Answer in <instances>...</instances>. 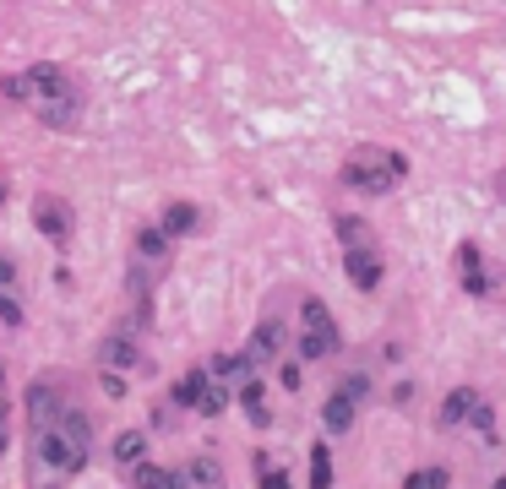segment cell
Listing matches in <instances>:
<instances>
[{"label":"cell","instance_id":"1","mask_svg":"<svg viewBox=\"0 0 506 489\" xmlns=\"http://www.w3.org/2000/svg\"><path fill=\"white\" fill-rule=\"evenodd\" d=\"M0 98L27 103L33 120L49 125V131H71L82 120V87L60 65H27L22 76H0Z\"/></svg>","mask_w":506,"mask_h":489},{"label":"cell","instance_id":"2","mask_svg":"<svg viewBox=\"0 0 506 489\" xmlns=\"http://www.w3.org/2000/svg\"><path fill=\"white\" fill-rule=\"evenodd\" d=\"M93 452V425L76 403H65L60 414H49L44 425H33V463L55 479H76L87 468Z\"/></svg>","mask_w":506,"mask_h":489},{"label":"cell","instance_id":"3","mask_svg":"<svg viewBox=\"0 0 506 489\" xmlns=\"http://www.w3.org/2000/svg\"><path fill=\"white\" fill-rule=\"evenodd\" d=\"M398 180H409V158L392 147H354L343 158V174H338V185H349L360 196H387Z\"/></svg>","mask_w":506,"mask_h":489},{"label":"cell","instance_id":"4","mask_svg":"<svg viewBox=\"0 0 506 489\" xmlns=\"http://www.w3.org/2000/svg\"><path fill=\"white\" fill-rule=\"evenodd\" d=\"M332 229H338V245H343V272H349V283H354L360 294H371V289L382 283V250H376L371 229H365V218H332Z\"/></svg>","mask_w":506,"mask_h":489},{"label":"cell","instance_id":"5","mask_svg":"<svg viewBox=\"0 0 506 489\" xmlns=\"http://www.w3.org/2000/svg\"><path fill=\"white\" fill-rule=\"evenodd\" d=\"M294 354H300L305 365L338 354V321H332V310H327L322 299H305V305H300V343H294Z\"/></svg>","mask_w":506,"mask_h":489},{"label":"cell","instance_id":"6","mask_svg":"<svg viewBox=\"0 0 506 489\" xmlns=\"http://www.w3.org/2000/svg\"><path fill=\"white\" fill-rule=\"evenodd\" d=\"M229 397H234V392H229V386H223L213 370H191V376L174 386V397H169V403H174V408H191V414H207V419H213V414H223V408H229Z\"/></svg>","mask_w":506,"mask_h":489},{"label":"cell","instance_id":"7","mask_svg":"<svg viewBox=\"0 0 506 489\" xmlns=\"http://www.w3.org/2000/svg\"><path fill=\"white\" fill-rule=\"evenodd\" d=\"M365 392H371V381H365V376H349V381H343V386L327 397V408H322V425H327V435H343V430H354Z\"/></svg>","mask_w":506,"mask_h":489},{"label":"cell","instance_id":"8","mask_svg":"<svg viewBox=\"0 0 506 489\" xmlns=\"http://www.w3.org/2000/svg\"><path fill=\"white\" fill-rule=\"evenodd\" d=\"M452 261H458V283H463V294H474V299L496 294V278H491V267H485V250H480L474 240H463Z\"/></svg>","mask_w":506,"mask_h":489},{"label":"cell","instance_id":"9","mask_svg":"<svg viewBox=\"0 0 506 489\" xmlns=\"http://www.w3.org/2000/svg\"><path fill=\"white\" fill-rule=\"evenodd\" d=\"M136 359H142L136 321H131V327H120V332H109V337L98 343V365H104V370H136Z\"/></svg>","mask_w":506,"mask_h":489},{"label":"cell","instance_id":"10","mask_svg":"<svg viewBox=\"0 0 506 489\" xmlns=\"http://www.w3.org/2000/svg\"><path fill=\"white\" fill-rule=\"evenodd\" d=\"M33 223L49 240H71V207H65V196H33Z\"/></svg>","mask_w":506,"mask_h":489},{"label":"cell","instance_id":"11","mask_svg":"<svg viewBox=\"0 0 506 489\" xmlns=\"http://www.w3.org/2000/svg\"><path fill=\"white\" fill-rule=\"evenodd\" d=\"M278 354H283V321H278V316H267V321L256 327V337L245 343V359L262 370V365H273Z\"/></svg>","mask_w":506,"mask_h":489},{"label":"cell","instance_id":"12","mask_svg":"<svg viewBox=\"0 0 506 489\" xmlns=\"http://www.w3.org/2000/svg\"><path fill=\"white\" fill-rule=\"evenodd\" d=\"M474 408H480V392H474V386H458V392H447V403H442L436 425H442V430H458V425H469V419H474Z\"/></svg>","mask_w":506,"mask_h":489},{"label":"cell","instance_id":"13","mask_svg":"<svg viewBox=\"0 0 506 489\" xmlns=\"http://www.w3.org/2000/svg\"><path fill=\"white\" fill-rule=\"evenodd\" d=\"M234 397L245 403V414H251V425H256V430H267V425H273V414H267V403H262L267 392H262V381H256V376H251V381H240V386H234Z\"/></svg>","mask_w":506,"mask_h":489},{"label":"cell","instance_id":"14","mask_svg":"<svg viewBox=\"0 0 506 489\" xmlns=\"http://www.w3.org/2000/svg\"><path fill=\"white\" fill-rule=\"evenodd\" d=\"M202 229V207H191V201H174L169 212H164V234L174 240V234H196Z\"/></svg>","mask_w":506,"mask_h":489},{"label":"cell","instance_id":"15","mask_svg":"<svg viewBox=\"0 0 506 489\" xmlns=\"http://www.w3.org/2000/svg\"><path fill=\"white\" fill-rule=\"evenodd\" d=\"M174 479H180V484H223V463H218V457H191Z\"/></svg>","mask_w":506,"mask_h":489},{"label":"cell","instance_id":"16","mask_svg":"<svg viewBox=\"0 0 506 489\" xmlns=\"http://www.w3.org/2000/svg\"><path fill=\"white\" fill-rule=\"evenodd\" d=\"M125 479H131V484H142V489H169V484H180V479H174V468H153L147 457H142V463H131V468H125Z\"/></svg>","mask_w":506,"mask_h":489},{"label":"cell","instance_id":"17","mask_svg":"<svg viewBox=\"0 0 506 489\" xmlns=\"http://www.w3.org/2000/svg\"><path fill=\"white\" fill-rule=\"evenodd\" d=\"M142 457H147V435H142V430H120V435H114V463L131 468V463H142Z\"/></svg>","mask_w":506,"mask_h":489},{"label":"cell","instance_id":"18","mask_svg":"<svg viewBox=\"0 0 506 489\" xmlns=\"http://www.w3.org/2000/svg\"><path fill=\"white\" fill-rule=\"evenodd\" d=\"M409 484L414 489H442V484H452V474H447V468H414Z\"/></svg>","mask_w":506,"mask_h":489},{"label":"cell","instance_id":"19","mask_svg":"<svg viewBox=\"0 0 506 489\" xmlns=\"http://www.w3.org/2000/svg\"><path fill=\"white\" fill-rule=\"evenodd\" d=\"M311 484H332V452L327 446L311 452Z\"/></svg>","mask_w":506,"mask_h":489},{"label":"cell","instance_id":"20","mask_svg":"<svg viewBox=\"0 0 506 489\" xmlns=\"http://www.w3.org/2000/svg\"><path fill=\"white\" fill-rule=\"evenodd\" d=\"M0 321H5V327H16V321H22V310H16V299H11V294H0Z\"/></svg>","mask_w":506,"mask_h":489},{"label":"cell","instance_id":"21","mask_svg":"<svg viewBox=\"0 0 506 489\" xmlns=\"http://www.w3.org/2000/svg\"><path fill=\"white\" fill-rule=\"evenodd\" d=\"M11 278H16V267H11V261L0 256V283H11Z\"/></svg>","mask_w":506,"mask_h":489},{"label":"cell","instance_id":"22","mask_svg":"<svg viewBox=\"0 0 506 489\" xmlns=\"http://www.w3.org/2000/svg\"><path fill=\"white\" fill-rule=\"evenodd\" d=\"M0 419H5V365H0Z\"/></svg>","mask_w":506,"mask_h":489},{"label":"cell","instance_id":"23","mask_svg":"<svg viewBox=\"0 0 506 489\" xmlns=\"http://www.w3.org/2000/svg\"><path fill=\"white\" fill-rule=\"evenodd\" d=\"M496 196H501V201H506V169H501V180H496Z\"/></svg>","mask_w":506,"mask_h":489},{"label":"cell","instance_id":"24","mask_svg":"<svg viewBox=\"0 0 506 489\" xmlns=\"http://www.w3.org/2000/svg\"><path fill=\"white\" fill-rule=\"evenodd\" d=\"M0 452H5V419H0Z\"/></svg>","mask_w":506,"mask_h":489},{"label":"cell","instance_id":"25","mask_svg":"<svg viewBox=\"0 0 506 489\" xmlns=\"http://www.w3.org/2000/svg\"><path fill=\"white\" fill-rule=\"evenodd\" d=\"M0 201H5V174H0Z\"/></svg>","mask_w":506,"mask_h":489}]
</instances>
